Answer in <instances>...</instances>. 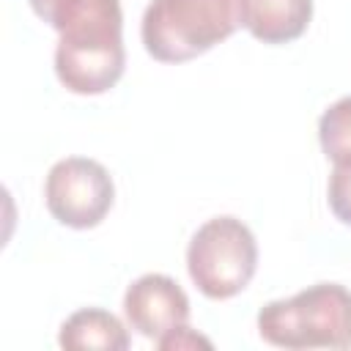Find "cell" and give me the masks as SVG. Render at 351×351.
<instances>
[{"label":"cell","instance_id":"obj_5","mask_svg":"<svg viewBox=\"0 0 351 351\" xmlns=\"http://www.w3.org/2000/svg\"><path fill=\"white\" fill-rule=\"evenodd\" d=\"M115 200V184L107 167L88 156H66L47 173L44 203L49 214L74 230L96 228Z\"/></svg>","mask_w":351,"mask_h":351},{"label":"cell","instance_id":"obj_6","mask_svg":"<svg viewBox=\"0 0 351 351\" xmlns=\"http://www.w3.org/2000/svg\"><path fill=\"white\" fill-rule=\"evenodd\" d=\"M123 315L137 335L156 343L165 332L189 321V299L173 277L154 271L137 277L126 288Z\"/></svg>","mask_w":351,"mask_h":351},{"label":"cell","instance_id":"obj_1","mask_svg":"<svg viewBox=\"0 0 351 351\" xmlns=\"http://www.w3.org/2000/svg\"><path fill=\"white\" fill-rule=\"evenodd\" d=\"M55 74L80 96L110 90L126 66L121 0H80L58 30Z\"/></svg>","mask_w":351,"mask_h":351},{"label":"cell","instance_id":"obj_10","mask_svg":"<svg viewBox=\"0 0 351 351\" xmlns=\"http://www.w3.org/2000/svg\"><path fill=\"white\" fill-rule=\"evenodd\" d=\"M326 200H329L332 214L343 225H351V156L335 162L329 186H326Z\"/></svg>","mask_w":351,"mask_h":351},{"label":"cell","instance_id":"obj_8","mask_svg":"<svg viewBox=\"0 0 351 351\" xmlns=\"http://www.w3.org/2000/svg\"><path fill=\"white\" fill-rule=\"evenodd\" d=\"M58 343L60 348H69V351H90V348L123 351L129 348V332L118 315L101 307H85L71 313L63 321L58 332Z\"/></svg>","mask_w":351,"mask_h":351},{"label":"cell","instance_id":"obj_7","mask_svg":"<svg viewBox=\"0 0 351 351\" xmlns=\"http://www.w3.org/2000/svg\"><path fill=\"white\" fill-rule=\"evenodd\" d=\"M313 19V0H241V27L263 44L296 41Z\"/></svg>","mask_w":351,"mask_h":351},{"label":"cell","instance_id":"obj_12","mask_svg":"<svg viewBox=\"0 0 351 351\" xmlns=\"http://www.w3.org/2000/svg\"><path fill=\"white\" fill-rule=\"evenodd\" d=\"M80 0H30V8L36 11V16L41 22H47L49 27L60 30L66 16L71 14V8L77 5Z\"/></svg>","mask_w":351,"mask_h":351},{"label":"cell","instance_id":"obj_11","mask_svg":"<svg viewBox=\"0 0 351 351\" xmlns=\"http://www.w3.org/2000/svg\"><path fill=\"white\" fill-rule=\"evenodd\" d=\"M156 348L162 351H181V348H211V340L197 335L195 329H189V324H181L170 332H165L156 340Z\"/></svg>","mask_w":351,"mask_h":351},{"label":"cell","instance_id":"obj_2","mask_svg":"<svg viewBox=\"0 0 351 351\" xmlns=\"http://www.w3.org/2000/svg\"><path fill=\"white\" fill-rule=\"evenodd\" d=\"M258 332L277 348H351V291L315 282L258 313Z\"/></svg>","mask_w":351,"mask_h":351},{"label":"cell","instance_id":"obj_9","mask_svg":"<svg viewBox=\"0 0 351 351\" xmlns=\"http://www.w3.org/2000/svg\"><path fill=\"white\" fill-rule=\"evenodd\" d=\"M318 140L332 162L351 156V96H343L324 110L318 121Z\"/></svg>","mask_w":351,"mask_h":351},{"label":"cell","instance_id":"obj_3","mask_svg":"<svg viewBox=\"0 0 351 351\" xmlns=\"http://www.w3.org/2000/svg\"><path fill=\"white\" fill-rule=\"evenodd\" d=\"M241 27V0H151L140 36L159 63L192 60Z\"/></svg>","mask_w":351,"mask_h":351},{"label":"cell","instance_id":"obj_4","mask_svg":"<svg viewBox=\"0 0 351 351\" xmlns=\"http://www.w3.org/2000/svg\"><path fill=\"white\" fill-rule=\"evenodd\" d=\"M258 269V244L252 230L236 217L203 222L186 247V271L208 299L241 293Z\"/></svg>","mask_w":351,"mask_h":351}]
</instances>
